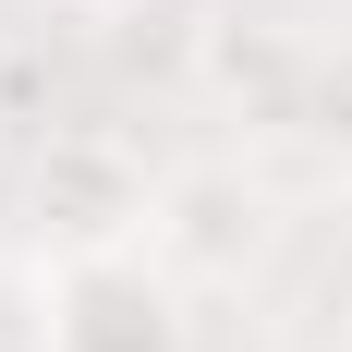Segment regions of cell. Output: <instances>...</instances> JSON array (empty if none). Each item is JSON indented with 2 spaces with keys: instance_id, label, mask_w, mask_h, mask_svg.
Returning <instances> with one entry per match:
<instances>
[{
  "instance_id": "6da1fadb",
  "label": "cell",
  "mask_w": 352,
  "mask_h": 352,
  "mask_svg": "<svg viewBox=\"0 0 352 352\" xmlns=\"http://www.w3.org/2000/svg\"><path fill=\"white\" fill-rule=\"evenodd\" d=\"M146 243L170 280H243L267 255V182L255 170H170L146 195Z\"/></svg>"
},
{
  "instance_id": "7a4b0ae2",
  "label": "cell",
  "mask_w": 352,
  "mask_h": 352,
  "mask_svg": "<svg viewBox=\"0 0 352 352\" xmlns=\"http://www.w3.org/2000/svg\"><path fill=\"white\" fill-rule=\"evenodd\" d=\"M36 195H61L73 231H122V219H146V182L109 158V146H61L49 170H36Z\"/></svg>"
},
{
  "instance_id": "3957f363",
  "label": "cell",
  "mask_w": 352,
  "mask_h": 352,
  "mask_svg": "<svg viewBox=\"0 0 352 352\" xmlns=\"http://www.w3.org/2000/svg\"><path fill=\"white\" fill-rule=\"evenodd\" d=\"M316 146H328V182L352 195V61H340V73L316 85Z\"/></svg>"
},
{
  "instance_id": "277c9868",
  "label": "cell",
  "mask_w": 352,
  "mask_h": 352,
  "mask_svg": "<svg viewBox=\"0 0 352 352\" xmlns=\"http://www.w3.org/2000/svg\"><path fill=\"white\" fill-rule=\"evenodd\" d=\"M85 12H134V0H85Z\"/></svg>"
}]
</instances>
